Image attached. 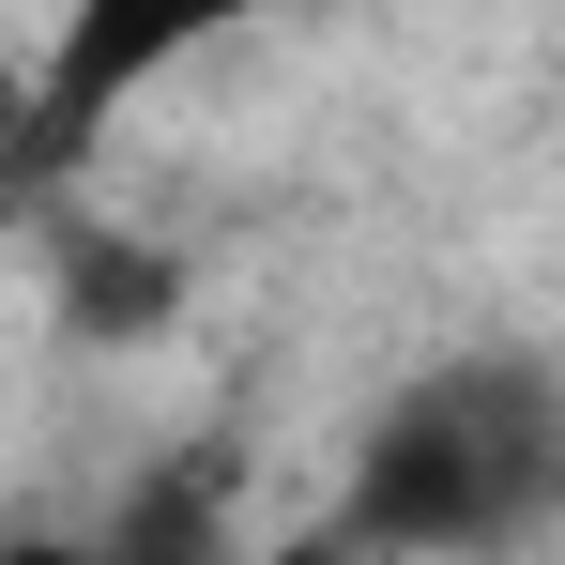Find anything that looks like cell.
Segmentation results:
<instances>
[{"label":"cell","instance_id":"cell-1","mask_svg":"<svg viewBox=\"0 0 565 565\" xmlns=\"http://www.w3.org/2000/svg\"><path fill=\"white\" fill-rule=\"evenodd\" d=\"M565 504V382L551 352H444L382 397L337 459V504L290 565H504Z\"/></svg>","mask_w":565,"mask_h":565},{"label":"cell","instance_id":"cell-2","mask_svg":"<svg viewBox=\"0 0 565 565\" xmlns=\"http://www.w3.org/2000/svg\"><path fill=\"white\" fill-rule=\"evenodd\" d=\"M245 15H276V0H62V15H46V62H31V93H15V184L77 169L169 62L230 46Z\"/></svg>","mask_w":565,"mask_h":565},{"label":"cell","instance_id":"cell-3","mask_svg":"<svg viewBox=\"0 0 565 565\" xmlns=\"http://www.w3.org/2000/svg\"><path fill=\"white\" fill-rule=\"evenodd\" d=\"M93 565H230V473L214 459H153L93 520Z\"/></svg>","mask_w":565,"mask_h":565},{"label":"cell","instance_id":"cell-4","mask_svg":"<svg viewBox=\"0 0 565 565\" xmlns=\"http://www.w3.org/2000/svg\"><path fill=\"white\" fill-rule=\"evenodd\" d=\"M62 306H77V337H153V306H169V260L107 245L93 214H77V245H62Z\"/></svg>","mask_w":565,"mask_h":565},{"label":"cell","instance_id":"cell-5","mask_svg":"<svg viewBox=\"0 0 565 565\" xmlns=\"http://www.w3.org/2000/svg\"><path fill=\"white\" fill-rule=\"evenodd\" d=\"M0 565H93V535H0Z\"/></svg>","mask_w":565,"mask_h":565}]
</instances>
